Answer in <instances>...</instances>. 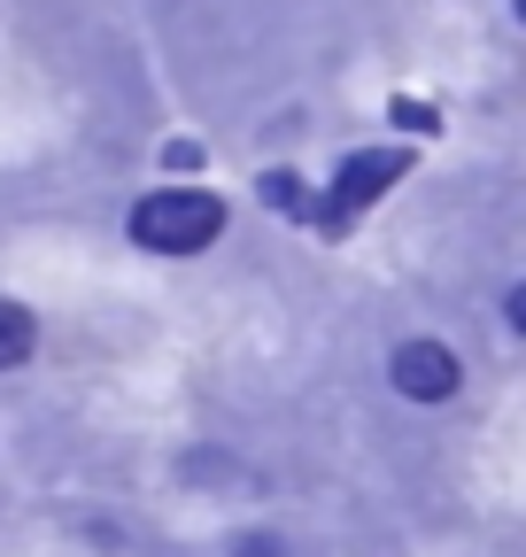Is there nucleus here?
Masks as SVG:
<instances>
[{"mask_svg":"<svg viewBox=\"0 0 526 557\" xmlns=\"http://www.w3.org/2000/svg\"><path fill=\"white\" fill-rule=\"evenodd\" d=\"M403 171H411V148H356V156H341L325 201H310V218L317 225H349L356 209H372L387 186H403Z\"/></svg>","mask_w":526,"mask_h":557,"instance_id":"obj_2","label":"nucleus"},{"mask_svg":"<svg viewBox=\"0 0 526 557\" xmlns=\"http://www.w3.org/2000/svg\"><path fill=\"white\" fill-rule=\"evenodd\" d=\"M233 557H287V542H279V534H240Z\"/></svg>","mask_w":526,"mask_h":557,"instance_id":"obj_7","label":"nucleus"},{"mask_svg":"<svg viewBox=\"0 0 526 557\" xmlns=\"http://www.w3.org/2000/svg\"><path fill=\"white\" fill-rule=\"evenodd\" d=\"M387 116H394V124H403V132H434V109H426V101H394Z\"/></svg>","mask_w":526,"mask_h":557,"instance_id":"obj_6","label":"nucleus"},{"mask_svg":"<svg viewBox=\"0 0 526 557\" xmlns=\"http://www.w3.org/2000/svg\"><path fill=\"white\" fill-rule=\"evenodd\" d=\"M132 248H155V256H202L225 233V201L202 186H155L148 201H132Z\"/></svg>","mask_w":526,"mask_h":557,"instance_id":"obj_1","label":"nucleus"},{"mask_svg":"<svg viewBox=\"0 0 526 557\" xmlns=\"http://www.w3.org/2000/svg\"><path fill=\"white\" fill-rule=\"evenodd\" d=\"M255 194H263V209H279V218H310V186L295 171H263Z\"/></svg>","mask_w":526,"mask_h":557,"instance_id":"obj_5","label":"nucleus"},{"mask_svg":"<svg viewBox=\"0 0 526 557\" xmlns=\"http://www.w3.org/2000/svg\"><path fill=\"white\" fill-rule=\"evenodd\" d=\"M387 380H394V395H411V403H449L456 387H465V364H456L441 341H403L394 364H387Z\"/></svg>","mask_w":526,"mask_h":557,"instance_id":"obj_3","label":"nucleus"},{"mask_svg":"<svg viewBox=\"0 0 526 557\" xmlns=\"http://www.w3.org/2000/svg\"><path fill=\"white\" fill-rule=\"evenodd\" d=\"M32 348H39V325H32V310L0 295V372H16V364L32 357Z\"/></svg>","mask_w":526,"mask_h":557,"instance_id":"obj_4","label":"nucleus"}]
</instances>
